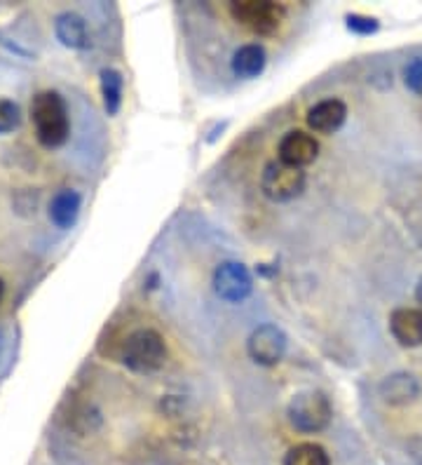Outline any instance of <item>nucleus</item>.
Listing matches in <instances>:
<instances>
[{"label": "nucleus", "mask_w": 422, "mask_h": 465, "mask_svg": "<svg viewBox=\"0 0 422 465\" xmlns=\"http://www.w3.org/2000/svg\"><path fill=\"white\" fill-rule=\"evenodd\" d=\"M31 123L35 127V139L40 146L59 148L71 134V118L64 97L54 90L38 92L31 102Z\"/></svg>", "instance_id": "obj_1"}, {"label": "nucleus", "mask_w": 422, "mask_h": 465, "mask_svg": "<svg viewBox=\"0 0 422 465\" xmlns=\"http://www.w3.org/2000/svg\"><path fill=\"white\" fill-rule=\"evenodd\" d=\"M333 419V404L327 392L300 391L287 404V420L293 430L317 435L327 430Z\"/></svg>", "instance_id": "obj_2"}, {"label": "nucleus", "mask_w": 422, "mask_h": 465, "mask_svg": "<svg viewBox=\"0 0 422 465\" xmlns=\"http://www.w3.org/2000/svg\"><path fill=\"white\" fill-rule=\"evenodd\" d=\"M123 362L134 374H152L162 369L167 362V343L162 334L151 327L132 331L123 346Z\"/></svg>", "instance_id": "obj_3"}, {"label": "nucleus", "mask_w": 422, "mask_h": 465, "mask_svg": "<svg viewBox=\"0 0 422 465\" xmlns=\"http://www.w3.org/2000/svg\"><path fill=\"white\" fill-rule=\"evenodd\" d=\"M228 12L237 24L247 26L256 35H275L287 17L284 7L270 0H237L231 3Z\"/></svg>", "instance_id": "obj_4"}, {"label": "nucleus", "mask_w": 422, "mask_h": 465, "mask_svg": "<svg viewBox=\"0 0 422 465\" xmlns=\"http://www.w3.org/2000/svg\"><path fill=\"white\" fill-rule=\"evenodd\" d=\"M308 183V176L299 167H289L280 160H272L263 167L260 174V191L270 203H291L300 198Z\"/></svg>", "instance_id": "obj_5"}, {"label": "nucleus", "mask_w": 422, "mask_h": 465, "mask_svg": "<svg viewBox=\"0 0 422 465\" xmlns=\"http://www.w3.org/2000/svg\"><path fill=\"white\" fill-rule=\"evenodd\" d=\"M289 348V336L277 324H260L249 334L247 355L259 367H277Z\"/></svg>", "instance_id": "obj_6"}, {"label": "nucleus", "mask_w": 422, "mask_h": 465, "mask_svg": "<svg viewBox=\"0 0 422 465\" xmlns=\"http://www.w3.org/2000/svg\"><path fill=\"white\" fill-rule=\"evenodd\" d=\"M214 292L219 299L228 301V303H242L251 296L253 292V278L249 268L240 262H223L214 268Z\"/></svg>", "instance_id": "obj_7"}, {"label": "nucleus", "mask_w": 422, "mask_h": 465, "mask_svg": "<svg viewBox=\"0 0 422 465\" xmlns=\"http://www.w3.org/2000/svg\"><path fill=\"white\" fill-rule=\"evenodd\" d=\"M317 158H319V142L309 132L291 130L281 136L280 143H277V160L289 167L305 170Z\"/></svg>", "instance_id": "obj_8"}, {"label": "nucleus", "mask_w": 422, "mask_h": 465, "mask_svg": "<svg viewBox=\"0 0 422 465\" xmlns=\"http://www.w3.org/2000/svg\"><path fill=\"white\" fill-rule=\"evenodd\" d=\"M348 120V104L338 97H329L317 102L315 106L308 108L305 123L317 134H333L345 125Z\"/></svg>", "instance_id": "obj_9"}, {"label": "nucleus", "mask_w": 422, "mask_h": 465, "mask_svg": "<svg viewBox=\"0 0 422 465\" xmlns=\"http://www.w3.org/2000/svg\"><path fill=\"white\" fill-rule=\"evenodd\" d=\"M378 395L389 407H406V404L416 402L420 398V381L408 371H394L380 381Z\"/></svg>", "instance_id": "obj_10"}, {"label": "nucleus", "mask_w": 422, "mask_h": 465, "mask_svg": "<svg viewBox=\"0 0 422 465\" xmlns=\"http://www.w3.org/2000/svg\"><path fill=\"white\" fill-rule=\"evenodd\" d=\"M389 334L404 348L422 346V311L420 308H397L389 315Z\"/></svg>", "instance_id": "obj_11"}, {"label": "nucleus", "mask_w": 422, "mask_h": 465, "mask_svg": "<svg viewBox=\"0 0 422 465\" xmlns=\"http://www.w3.org/2000/svg\"><path fill=\"white\" fill-rule=\"evenodd\" d=\"M265 64H268V52L260 43H247V45L237 47L231 59L232 74L242 80L259 78L265 71Z\"/></svg>", "instance_id": "obj_12"}, {"label": "nucleus", "mask_w": 422, "mask_h": 465, "mask_svg": "<svg viewBox=\"0 0 422 465\" xmlns=\"http://www.w3.org/2000/svg\"><path fill=\"white\" fill-rule=\"evenodd\" d=\"M54 34L64 47H71V50L90 47V29H87V22L80 15H75V12H62L54 19Z\"/></svg>", "instance_id": "obj_13"}, {"label": "nucleus", "mask_w": 422, "mask_h": 465, "mask_svg": "<svg viewBox=\"0 0 422 465\" xmlns=\"http://www.w3.org/2000/svg\"><path fill=\"white\" fill-rule=\"evenodd\" d=\"M80 210H83V195H80L78 191H74V188H64V191H59V193L52 198L50 222L54 223L56 228L66 231V228H71L78 222Z\"/></svg>", "instance_id": "obj_14"}, {"label": "nucleus", "mask_w": 422, "mask_h": 465, "mask_svg": "<svg viewBox=\"0 0 422 465\" xmlns=\"http://www.w3.org/2000/svg\"><path fill=\"white\" fill-rule=\"evenodd\" d=\"M124 78L118 68H103L102 71V99L108 115H118L123 108Z\"/></svg>", "instance_id": "obj_15"}, {"label": "nucleus", "mask_w": 422, "mask_h": 465, "mask_svg": "<svg viewBox=\"0 0 422 465\" xmlns=\"http://www.w3.org/2000/svg\"><path fill=\"white\" fill-rule=\"evenodd\" d=\"M284 465H331L327 449L315 442H300L284 456Z\"/></svg>", "instance_id": "obj_16"}, {"label": "nucleus", "mask_w": 422, "mask_h": 465, "mask_svg": "<svg viewBox=\"0 0 422 465\" xmlns=\"http://www.w3.org/2000/svg\"><path fill=\"white\" fill-rule=\"evenodd\" d=\"M74 430H78L80 435H90L96 428L102 426V414L96 411L94 407H83L74 414V420H71Z\"/></svg>", "instance_id": "obj_17"}, {"label": "nucleus", "mask_w": 422, "mask_h": 465, "mask_svg": "<svg viewBox=\"0 0 422 465\" xmlns=\"http://www.w3.org/2000/svg\"><path fill=\"white\" fill-rule=\"evenodd\" d=\"M19 123H22V108H19V104L0 97V134L17 130Z\"/></svg>", "instance_id": "obj_18"}, {"label": "nucleus", "mask_w": 422, "mask_h": 465, "mask_svg": "<svg viewBox=\"0 0 422 465\" xmlns=\"http://www.w3.org/2000/svg\"><path fill=\"white\" fill-rule=\"evenodd\" d=\"M345 26H348L349 34L355 35H373L380 29V22L376 17H368V15H345Z\"/></svg>", "instance_id": "obj_19"}, {"label": "nucleus", "mask_w": 422, "mask_h": 465, "mask_svg": "<svg viewBox=\"0 0 422 465\" xmlns=\"http://www.w3.org/2000/svg\"><path fill=\"white\" fill-rule=\"evenodd\" d=\"M404 80L406 87L416 94H422V57L413 59V62L406 64L404 68Z\"/></svg>", "instance_id": "obj_20"}, {"label": "nucleus", "mask_w": 422, "mask_h": 465, "mask_svg": "<svg viewBox=\"0 0 422 465\" xmlns=\"http://www.w3.org/2000/svg\"><path fill=\"white\" fill-rule=\"evenodd\" d=\"M416 303L420 306V311H422V278L417 280V284H416Z\"/></svg>", "instance_id": "obj_21"}, {"label": "nucleus", "mask_w": 422, "mask_h": 465, "mask_svg": "<svg viewBox=\"0 0 422 465\" xmlns=\"http://www.w3.org/2000/svg\"><path fill=\"white\" fill-rule=\"evenodd\" d=\"M3 296H5V282L0 280V303H3Z\"/></svg>", "instance_id": "obj_22"}]
</instances>
